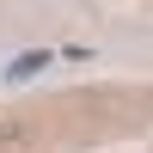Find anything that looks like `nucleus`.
Returning <instances> with one entry per match:
<instances>
[{
	"label": "nucleus",
	"mask_w": 153,
	"mask_h": 153,
	"mask_svg": "<svg viewBox=\"0 0 153 153\" xmlns=\"http://www.w3.org/2000/svg\"><path fill=\"white\" fill-rule=\"evenodd\" d=\"M49 61H55L49 49H25V55H12V68H6V80H31V74H43Z\"/></svg>",
	"instance_id": "f257e3e1"
}]
</instances>
